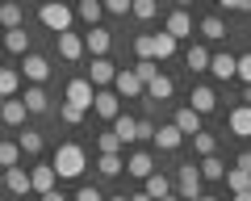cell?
<instances>
[{"mask_svg": "<svg viewBox=\"0 0 251 201\" xmlns=\"http://www.w3.org/2000/svg\"><path fill=\"white\" fill-rule=\"evenodd\" d=\"M54 172L63 176V180H75V176H84V168H88V155H84V147L75 143H63L59 151H54Z\"/></svg>", "mask_w": 251, "mask_h": 201, "instance_id": "1", "label": "cell"}, {"mask_svg": "<svg viewBox=\"0 0 251 201\" xmlns=\"http://www.w3.org/2000/svg\"><path fill=\"white\" fill-rule=\"evenodd\" d=\"M201 180H205V176H201V164H180V172H176V193H180L184 201L205 197V193H201Z\"/></svg>", "mask_w": 251, "mask_h": 201, "instance_id": "2", "label": "cell"}, {"mask_svg": "<svg viewBox=\"0 0 251 201\" xmlns=\"http://www.w3.org/2000/svg\"><path fill=\"white\" fill-rule=\"evenodd\" d=\"M38 17H42V25L46 29H54V34H72V17L75 13L67 9V4H42V13H38Z\"/></svg>", "mask_w": 251, "mask_h": 201, "instance_id": "3", "label": "cell"}, {"mask_svg": "<svg viewBox=\"0 0 251 201\" xmlns=\"http://www.w3.org/2000/svg\"><path fill=\"white\" fill-rule=\"evenodd\" d=\"M67 100L80 105V109H92V105H97V88H92V80H72V84H67Z\"/></svg>", "mask_w": 251, "mask_h": 201, "instance_id": "4", "label": "cell"}, {"mask_svg": "<svg viewBox=\"0 0 251 201\" xmlns=\"http://www.w3.org/2000/svg\"><path fill=\"white\" fill-rule=\"evenodd\" d=\"M88 80H92V88H97V92H105L109 84H117V67L109 63V59H92V72H88Z\"/></svg>", "mask_w": 251, "mask_h": 201, "instance_id": "5", "label": "cell"}, {"mask_svg": "<svg viewBox=\"0 0 251 201\" xmlns=\"http://www.w3.org/2000/svg\"><path fill=\"white\" fill-rule=\"evenodd\" d=\"M84 46H88V55L92 59H105L109 55V46H113V34H109V29H88V34H84Z\"/></svg>", "mask_w": 251, "mask_h": 201, "instance_id": "6", "label": "cell"}, {"mask_svg": "<svg viewBox=\"0 0 251 201\" xmlns=\"http://www.w3.org/2000/svg\"><path fill=\"white\" fill-rule=\"evenodd\" d=\"M113 92L130 100V97H143V92H147V84L138 80V75H134V67H130V72H117V84H113Z\"/></svg>", "mask_w": 251, "mask_h": 201, "instance_id": "7", "label": "cell"}, {"mask_svg": "<svg viewBox=\"0 0 251 201\" xmlns=\"http://www.w3.org/2000/svg\"><path fill=\"white\" fill-rule=\"evenodd\" d=\"M126 172L138 176V180H151V176H155V159H151V151H134V155L126 159Z\"/></svg>", "mask_w": 251, "mask_h": 201, "instance_id": "8", "label": "cell"}, {"mask_svg": "<svg viewBox=\"0 0 251 201\" xmlns=\"http://www.w3.org/2000/svg\"><path fill=\"white\" fill-rule=\"evenodd\" d=\"M4 189L17 193V197H25V193H34V176H29L25 168H9V172H4Z\"/></svg>", "mask_w": 251, "mask_h": 201, "instance_id": "9", "label": "cell"}, {"mask_svg": "<svg viewBox=\"0 0 251 201\" xmlns=\"http://www.w3.org/2000/svg\"><path fill=\"white\" fill-rule=\"evenodd\" d=\"M21 75H25L29 84H42L46 75H50V63H46L42 55H25L21 59Z\"/></svg>", "mask_w": 251, "mask_h": 201, "instance_id": "10", "label": "cell"}, {"mask_svg": "<svg viewBox=\"0 0 251 201\" xmlns=\"http://www.w3.org/2000/svg\"><path fill=\"white\" fill-rule=\"evenodd\" d=\"M92 109L100 113V118H109V122H117L122 118V97H117V92H97V105H92Z\"/></svg>", "mask_w": 251, "mask_h": 201, "instance_id": "11", "label": "cell"}, {"mask_svg": "<svg viewBox=\"0 0 251 201\" xmlns=\"http://www.w3.org/2000/svg\"><path fill=\"white\" fill-rule=\"evenodd\" d=\"M180 126V134H188V138H197L201 134V113L193 109V105H184V109H176V118H172Z\"/></svg>", "mask_w": 251, "mask_h": 201, "instance_id": "12", "label": "cell"}, {"mask_svg": "<svg viewBox=\"0 0 251 201\" xmlns=\"http://www.w3.org/2000/svg\"><path fill=\"white\" fill-rule=\"evenodd\" d=\"M230 134L234 138H251V105H234L230 109Z\"/></svg>", "mask_w": 251, "mask_h": 201, "instance_id": "13", "label": "cell"}, {"mask_svg": "<svg viewBox=\"0 0 251 201\" xmlns=\"http://www.w3.org/2000/svg\"><path fill=\"white\" fill-rule=\"evenodd\" d=\"M29 176H34V193H42V197H46V193H54V180H59L54 164H38Z\"/></svg>", "mask_w": 251, "mask_h": 201, "instance_id": "14", "label": "cell"}, {"mask_svg": "<svg viewBox=\"0 0 251 201\" xmlns=\"http://www.w3.org/2000/svg\"><path fill=\"white\" fill-rule=\"evenodd\" d=\"M163 29H168L176 42H180V38H193V17H188L184 9H176V13L168 17V25H163Z\"/></svg>", "mask_w": 251, "mask_h": 201, "instance_id": "15", "label": "cell"}, {"mask_svg": "<svg viewBox=\"0 0 251 201\" xmlns=\"http://www.w3.org/2000/svg\"><path fill=\"white\" fill-rule=\"evenodd\" d=\"M180 143H184V134H180V126H176V122L159 126V134H155V147H159V151H176Z\"/></svg>", "mask_w": 251, "mask_h": 201, "instance_id": "16", "label": "cell"}, {"mask_svg": "<svg viewBox=\"0 0 251 201\" xmlns=\"http://www.w3.org/2000/svg\"><path fill=\"white\" fill-rule=\"evenodd\" d=\"M4 50H9V55H34V50H29V34L25 29H9V34H4Z\"/></svg>", "mask_w": 251, "mask_h": 201, "instance_id": "17", "label": "cell"}, {"mask_svg": "<svg viewBox=\"0 0 251 201\" xmlns=\"http://www.w3.org/2000/svg\"><path fill=\"white\" fill-rule=\"evenodd\" d=\"M209 72H214L218 80H234V75H239V59H234V55H214Z\"/></svg>", "mask_w": 251, "mask_h": 201, "instance_id": "18", "label": "cell"}, {"mask_svg": "<svg viewBox=\"0 0 251 201\" xmlns=\"http://www.w3.org/2000/svg\"><path fill=\"white\" fill-rule=\"evenodd\" d=\"M25 113H29V109H25V100L17 97V100H4L0 118H4V126H25Z\"/></svg>", "mask_w": 251, "mask_h": 201, "instance_id": "19", "label": "cell"}, {"mask_svg": "<svg viewBox=\"0 0 251 201\" xmlns=\"http://www.w3.org/2000/svg\"><path fill=\"white\" fill-rule=\"evenodd\" d=\"M21 100H25V109H29V113H46V109H50V97H46V92L38 88V84H29Z\"/></svg>", "mask_w": 251, "mask_h": 201, "instance_id": "20", "label": "cell"}, {"mask_svg": "<svg viewBox=\"0 0 251 201\" xmlns=\"http://www.w3.org/2000/svg\"><path fill=\"white\" fill-rule=\"evenodd\" d=\"M84 50H88V46H84L80 34H63V38H59V55H63V59H80Z\"/></svg>", "mask_w": 251, "mask_h": 201, "instance_id": "21", "label": "cell"}, {"mask_svg": "<svg viewBox=\"0 0 251 201\" xmlns=\"http://www.w3.org/2000/svg\"><path fill=\"white\" fill-rule=\"evenodd\" d=\"M17 88H21V72L17 67H4V72H0V92H4V100H17Z\"/></svg>", "mask_w": 251, "mask_h": 201, "instance_id": "22", "label": "cell"}, {"mask_svg": "<svg viewBox=\"0 0 251 201\" xmlns=\"http://www.w3.org/2000/svg\"><path fill=\"white\" fill-rule=\"evenodd\" d=\"M193 109L201 113V118H205V113H214V105H218V97H214V88H193Z\"/></svg>", "mask_w": 251, "mask_h": 201, "instance_id": "23", "label": "cell"}, {"mask_svg": "<svg viewBox=\"0 0 251 201\" xmlns=\"http://www.w3.org/2000/svg\"><path fill=\"white\" fill-rule=\"evenodd\" d=\"M113 134L122 138V143H138V118H126L122 113V118L113 122Z\"/></svg>", "mask_w": 251, "mask_h": 201, "instance_id": "24", "label": "cell"}, {"mask_svg": "<svg viewBox=\"0 0 251 201\" xmlns=\"http://www.w3.org/2000/svg\"><path fill=\"white\" fill-rule=\"evenodd\" d=\"M184 63L193 67V72H209V63H214V55H209L205 46H188V55H184Z\"/></svg>", "mask_w": 251, "mask_h": 201, "instance_id": "25", "label": "cell"}, {"mask_svg": "<svg viewBox=\"0 0 251 201\" xmlns=\"http://www.w3.org/2000/svg\"><path fill=\"white\" fill-rule=\"evenodd\" d=\"M0 21H4V34H9V29H25L21 25V21H25V9H21V4H4V9H0Z\"/></svg>", "mask_w": 251, "mask_h": 201, "instance_id": "26", "label": "cell"}, {"mask_svg": "<svg viewBox=\"0 0 251 201\" xmlns=\"http://www.w3.org/2000/svg\"><path fill=\"white\" fill-rule=\"evenodd\" d=\"M147 197H155V201H163V197H172V180L163 172H155L151 180H147Z\"/></svg>", "mask_w": 251, "mask_h": 201, "instance_id": "27", "label": "cell"}, {"mask_svg": "<svg viewBox=\"0 0 251 201\" xmlns=\"http://www.w3.org/2000/svg\"><path fill=\"white\" fill-rule=\"evenodd\" d=\"M147 97H151V100H168V97H172V80L159 72L151 84H147Z\"/></svg>", "mask_w": 251, "mask_h": 201, "instance_id": "28", "label": "cell"}, {"mask_svg": "<svg viewBox=\"0 0 251 201\" xmlns=\"http://www.w3.org/2000/svg\"><path fill=\"white\" fill-rule=\"evenodd\" d=\"M21 155H25V151H21V143H0V164H4V172H9V168H17Z\"/></svg>", "mask_w": 251, "mask_h": 201, "instance_id": "29", "label": "cell"}, {"mask_svg": "<svg viewBox=\"0 0 251 201\" xmlns=\"http://www.w3.org/2000/svg\"><path fill=\"white\" fill-rule=\"evenodd\" d=\"M172 55H176V38H172L168 29L155 34V63H159V59H172Z\"/></svg>", "mask_w": 251, "mask_h": 201, "instance_id": "30", "label": "cell"}, {"mask_svg": "<svg viewBox=\"0 0 251 201\" xmlns=\"http://www.w3.org/2000/svg\"><path fill=\"white\" fill-rule=\"evenodd\" d=\"M201 176H205V180H226V164H222L218 155L201 159Z\"/></svg>", "mask_w": 251, "mask_h": 201, "instance_id": "31", "label": "cell"}, {"mask_svg": "<svg viewBox=\"0 0 251 201\" xmlns=\"http://www.w3.org/2000/svg\"><path fill=\"white\" fill-rule=\"evenodd\" d=\"M193 151H197L201 159H209V155H214V151H218V138H214V134H205V130H201V134L193 138Z\"/></svg>", "mask_w": 251, "mask_h": 201, "instance_id": "32", "label": "cell"}, {"mask_svg": "<svg viewBox=\"0 0 251 201\" xmlns=\"http://www.w3.org/2000/svg\"><path fill=\"white\" fill-rule=\"evenodd\" d=\"M201 34H205L209 42H218V38H226V21L222 17H205L201 21Z\"/></svg>", "mask_w": 251, "mask_h": 201, "instance_id": "33", "label": "cell"}, {"mask_svg": "<svg viewBox=\"0 0 251 201\" xmlns=\"http://www.w3.org/2000/svg\"><path fill=\"white\" fill-rule=\"evenodd\" d=\"M97 168H100V176H122L126 159H122V155H100V159H97Z\"/></svg>", "mask_w": 251, "mask_h": 201, "instance_id": "34", "label": "cell"}, {"mask_svg": "<svg viewBox=\"0 0 251 201\" xmlns=\"http://www.w3.org/2000/svg\"><path fill=\"white\" fill-rule=\"evenodd\" d=\"M84 113H88V109H80V105H72V100H63V105H59V118L67 122V126H80V122H84Z\"/></svg>", "mask_w": 251, "mask_h": 201, "instance_id": "35", "label": "cell"}, {"mask_svg": "<svg viewBox=\"0 0 251 201\" xmlns=\"http://www.w3.org/2000/svg\"><path fill=\"white\" fill-rule=\"evenodd\" d=\"M21 151H25V155H38V151H42V134H38V130H21Z\"/></svg>", "mask_w": 251, "mask_h": 201, "instance_id": "36", "label": "cell"}, {"mask_svg": "<svg viewBox=\"0 0 251 201\" xmlns=\"http://www.w3.org/2000/svg\"><path fill=\"white\" fill-rule=\"evenodd\" d=\"M97 147H100V155H117V151H122V147H126V143H122V138H117V134H113V130H105V134H100V138H97Z\"/></svg>", "mask_w": 251, "mask_h": 201, "instance_id": "37", "label": "cell"}, {"mask_svg": "<svg viewBox=\"0 0 251 201\" xmlns=\"http://www.w3.org/2000/svg\"><path fill=\"white\" fill-rule=\"evenodd\" d=\"M75 13H80V17L88 21L92 29H97V21H100V13H105V4H97V0H84V4H80V9H75Z\"/></svg>", "mask_w": 251, "mask_h": 201, "instance_id": "38", "label": "cell"}, {"mask_svg": "<svg viewBox=\"0 0 251 201\" xmlns=\"http://www.w3.org/2000/svg\"><path fill=\"white\" fill-rule=\"evenodd\" d=\"M134 50H138V59H151V63H155V34H138L134 38Z\"/></svg>", "mask_w": 251, "mask_h": 201, "instance_id": "39", "label": "cell"}, {"mask_svg": "<svg viewBox=\"0 0 251 201\" xmlns=\"http://www.w3.org/2000/svg\"><path fill=\"white\" fill-rule=\"evenodd\" d=\"M226 184H230V193H247L251 189V176L239 172V168H230V172H226Z\"/></svg>", "mask_w": 251, "mask_h": 201, "instance_id": "40", "label": "cell"}, {"mask_svg": "<svg viewBox=\"0 0 251 201\" xmlns=\"http://www.w3.org/2000/svg\"><path fill=\"white\" fill-rule=\"evenodd\" d=\"M134 75H138L143 84H151L155 75H159V63H151V59H138V63H134Z\"/></svg>", "mask_w": 251, "mask_h": 201, "instance_id": "41", "label": "cell"}, {"mask_svg": "<svg viewBox=\"0 0 251 201\" xmlns=\"http://www.w3.org/2000/svg\"><path fill=\"white\" fill-rule=\"evenodd\" d=\"M155 13H159V4H155V0H134V17H138V21H151Z\"/></svg>", "mask_w": 251, "mask_h": 201, "instance_id": "42", "label": "cell"}, {"mask_svg": "<svg viewBox=\"0 0 251 201\" xmlns=\"http://www.w3.org/2000/svg\"><path fill=\"white\" fill-rule=\"evenodd\" d=\"M75 201H109V197H105V193L97 189V184H84V189L75 193Z\"/></svg>", "mask_w": 251, "mask_h": 201, "instance_id": "43", "label": "cell"}, {"mask_svg": "<svg viewBox=\"0 0 251 201\" xmlns=\"http://www.w3.org/2000/svg\"><path fill=\"white\" fill-rule=\"evenodd\" d=\"M105 9L113 13V17H126V13H134V0H109Z\"/></svg>", "mask_w": 251, "mask_h": 201, "instance_id": "44", "label": "cell"}, {"mask_svg": "<svg viewBox=\"0 0 251 201\" xmlns=\"http://www.w3.org/2000/svg\"><path fill=\"white\" fill-rule=\"evenodd\" d=\"M239 80L251 88V55H239Z\"/></svg>", "mask_w": 251, "mask_h": 201, "instance_id": "45", "label": "cell"}, {"mask_svg": "<svg viewBox=\"0 0 251 201\" xmlns=\"http://www.w3.org/2000/svg\"><path fill=\"white\" fill-rule=\"evenodd\" d=\"M222 9H234V13H251V0H222Z\"/></svg>", "mask_w": 251, "mask_h": 201, "instance_id": "46", "label": "cell"}, {"mask_svg": "<svg viewBox=\"0 0 251 201\" xmlns=\"http://www.w3.org/2000/svg\"><path fill=\"white\" fill-rule=\"evenodd\" d=\"M234 168H239V172H247V176H251V151H243V155H239V164H234Z\"/></svg>", "mask_w": 251, "mask_h": 201, "instance_id": "47", "label": "cell"}, {"mask_svg": "<svg viewBox=\"0 0 251 201\" xmlns=\"http://www.w3.org/2000/svg\"><path fill=\"white\" fill-rule=\"evenodd\" d=\"M42 201H67V197H63V189H54V193H46Z\"/></svg>", "mask_w": 251, "mask_h": 201, "instance_id": "48", "label": "cell"}, {"mask_svg": "<svg viewBox=\"0 0 251 201\" xmlns=\"http://www.w3.org/2000/svg\"><path fill=\"white\" fill-rule=\"evenodd\" d=\"M130 201H155V197H147V193H134V197H130Z\"/></svg>", "mask_w": 251, "mask_h": 201, "instance_id": "49", "label": "cell"}, {"mask_svg": "<svg viewBox=\"0 0 251 201\" xmlns=\"http://www.w3.org/2000/svg\"><path fill=\"white\" fill-rule=\"evenodd\" d=\"M234 201H251V193H234Z\"/></svg>", "mask_w": 251, "mask_h": 201, "instance_id": "50", "label": "cell"}, {"mask_svg": "<svg viewBox=\"0 0 251 201\" xmlns=\"http://www.w3.org/2000/svg\"><path fill=\"white\" fill-rule=\"evenodd\" d=\"M243 105H251V88H247V92H243Z\"/></svg>", "mask_w": 251, "mask_h": 201, "instance_id": "51", "label": "cell"}, {"mask_svg": "<svg viewBox=\"0 0 251 201\" xmlns=\"http://www.w3.org/2000/svg\"><path fill=\"white\" fill-rule=\"evenodd\" d=\"M163 201H184V197H180V193H172V197H163Z\"/></svg>", "mask_w": 251, "mask_h": 201, "instance_id": "52", "label": "cell"}, {"mask_svg": "<svg viewBox=\"0 0 251 201\" xmlns=\"http://www.w3.org/2000/svg\"><path fill=\"white\" fill-rule=\"evenodd\" d=\"M197 201H222V197H209V193H205V197H197Z\"/></svg>", "mask_w": 251, "mask_h": 201, "instance_id": "53", "label": "cell"}, {"mask_svg": "<svg viewBox=\"0 0 251 201\" xmlns=\"http://www.w3.org/2000/svg\"><path fill=\"white\" fill-rule=\"evenodd\" d=\"M109 201H130V197H126V193H122V197H109Z\"/></svg>", "mask_w": 251, "mask_h": 201, "instance_id": "54", "label": "cell"}, {"mask_svg": "<svg viewBox=\"0 0 251 201\" xmlns=\"http://www.w3.org/2000/svg\"><path fill=\"white\" fill-rule=\"evenodd\" d=\"M247 193H251V189H247Z\"/></svg>", "mask_w": 251, "mask_h": 201, "instance_id": "55", "label": "cell"}]
</instances>
